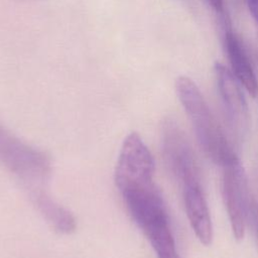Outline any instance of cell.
Returning <instances> with one entry per match:
<instances>
[{
  "label": "cell",
  "mask_w": 258,
  "mask_h": 258,
  "mask_svg": "<svg viewBox=\"0 0 258 258\" xmlns=\"http://www.w3.org/2000/svg\"><path fill=\"white\" fill-rule=\"evenodd\" d=\"M175 90L205 153L222 166L235 159L237 156L196 83L180 76L175 81Z\"/></svg>",
  "instance_id": "cell-1"
},
{
  "label": "cell",
  "mask_w": 258,
  "mask_h": 258,
  "mask_svg": "<svg viewBox=\"0 0 258 258\" xmlns=\"http://www.w3.org/2000/svg\"><path fill=\"white\" fill-rule=\"evenodd\" d=\"M0 164L21 180L29 198L46 190L51 173L49 158L1 127Z\"/></svg>",
  "instance_id": "cell-2"
},
{
  "label": "cell",
  "mask_w": 258,
  "mask_h": 258,
  "mask_svg": "<svg viewBox=\"0 0 258 258\" xmlns=\"http://www.w3.org/2000/svg\"><path fill=\"white\" fill-rule=\"evenodd\" d=\"M163 154L169 171L181 187L201 184L198 164L183 131L173 121H167L162 131Z\"/></svg>",
  "instance_id": "cell-3"
},
{
  "label": "cell",
  "mask_w": 258,
  "mask_h": 258,
  "mask_svg": "<svg viewBox=\"0 0 258 258\" xmlns=\"http://www.w3.org/2000/svg\"><path fill=\"white\" fill-rule=\"evenodd\" d=\"M222 194L233 235L237 240L245 236L248 214L247 179L239 159L223 165Z\"/></svg>",
  "instance_id": "cell-4"
},
{
  "label": "cell",
  "mask_w": 258,
  "mask_h": 258,
  "mask_svg": "<svg viewBox=\"0 0 258 258\" xmlns=\"http://www.w3.org/2000/svg\"><path fill=\"white\" fill-rule=\"evenodd\" d=\"M214 69L229 124L233 132L241 138L248 130L249 110L240 83L233 73L222 63L217 62Z\"/></svg>",
  "instance_id": "cell-5"
},
{
  "label": "cell",
  "mask_w": 258,
  "mask_h": 258,
  "mask_svg": "<svg viewBox=\"0 0 258 258\" xmlns=\"http://www.w3.org/2000/svg\"><path fill=\"white\" fill-rule=\"evenodd\" d=\"M183 201L187 219L196 236L204 245H210L213 240V224L208 204L201 184L182 188Z\"/></svg>",
  "instance_id": "cell-6"
},
{
  "label": "cell",
  "mask_w": 258,
  "mask_h": 258,
  "mask_svg": "<svg viewBox=\"0 0 258 258\" xmlns=\"http://www.w3.org/2000/svg\"><path fill=\"white\" fill-rule=\"evenodd\" d=\"M223 25L225 47L232 68V73L248 93L252 97H255L258 94V82L250 60L241 45V42L233 32L230 21L225 22Z\"/></svg>",
  "instance_id": "cell-7"
},
{
  "label": "cell",
  "mask_w": 258,
  "mask_h": 258,
  "mask_svg": "<svg viewBox=\"0 0 258 258\" xmlns=\"http://www.w3.org/2000/svg\"><path fill=\"white\" fill-rule=\"evenodd\" d=\"M30 201L46 223L57 233L71 234L76 230V220L72 213L55 202L47 190L35 195Z\"/></svg>",
  "instance_id": "cell-8"
},
{
  "label": "cell",
  "mask_w": 258,
  "mask_h": 258,
  "mask_svg": "<svg viewBox=\"0 0 258 258\" xmlns=\"http://www.w3.org/2000/svg\"><path fill=\"white\" fill-rule=\"evenodd\" d=\"M210 6L212 9L215 11V13L218 15L222 23L226 20H228V17L226 15L225 11V5H224V0H208Z\"/></svg>",
  "instance_id": "cell-9"
},
{
  "label": "cell",
  "mask_w": 258,
  "mask_h": 258,
  "mask_svg": "<svg viewBox=\"0 0 258 258\" xmlns=\"http://www.w3.org/2000/svg\"><path fill=\"white\" fill-rule=\"evenodd\" d=\"M246 3L250 14L258 23V0H246Z\"/></svg>",
  "instance_id": "cell-10"
},
{
  "label": "cell",
  "mask_w": 258,
  "mask_h": 258,
  "mask_svg": "<svg viewBox=\"0 0 258 258\" xmlns=\"http://www.w3.org/2000/svg\"><path fill=\"white\" fill-rule=\"evenodd\" d=\"M256 216H257V231H258V206H257V210H256Z\"/></svg>",
  "instance_id": "cell-11"
}]
</instances>
